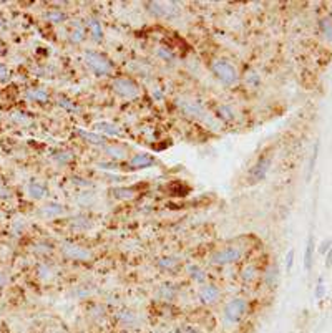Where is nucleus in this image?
Segmentation results:
<instances>
[{"mask_svg": "<svg viewBox=\"0 0 332 333\" xmlns=\"http://www.w3.org/2000/svg\"><path fill=\"white\" fill-rule=\"evenodd\" d=\"M113 90L116 91L120 96L128 98V100H133L140 95V88L138 85L131 80V78H116L113 81Z\"/></svg>", "mask_w": 332, "mask_h": 333, "instance_id": "5", "label": "nucleus"}, {"mask_svg": "<svg viewBox=\"0 0 332 333\" xmlns=\"http://www.w3.org/2000/svg\"><path fill=\"white\" fill-rule=\"evenodd\" d=\"M47 18L53 24H58V22H62V20H65V15H63L60 10H52V12L47 13Z\"/></svg>", "mask_w": 332, "mask_h": 333, "instance_id": "29", "label": "nucleus"}, {"mask_svg": "<svg viewBox=\"0 0 332 333\" xmlns=\"http://www.w3.org/2000/svg\"><path fill=\"white\" fill-rule=\"evenodd\" d=\"M85 38V35H83V28L76 24V30L72 32V40L75 41V44H80V41Z\"/></svg>", "mask_w": 332, "mask_h": 333, "instance_id": "33", "label": "nucleus"}, {"mask_svg": "<svg viewBox=\"0 0 332 333\" xmlns=\"http://www.w3.org/2000/svg\"><path fill=\"white\" fill-rule=\"evenodd\" d=\"M160 265L163 268H174L176 265H178V260L173 259V257H166V259L160 260Z\"/></svg>", "mask_w": 332, "mask_h": 333, "instance_id": "32", "label": "nucleus"}, {"mask_svg": "<svg viewBox=\"0 0 332 333\" xmlns=\"http://www.w3.org/2000/svg\"><path fill=\"white\" fill-rule=\"evenodd\" d=\"M292 265H294V251L291 249V251L287 252V256H286V270L291 272L292 270Z\"/></svg>", "mask_w": 332, "mask_h": 333, "instance_id": "36", "label": "nucleus"}, {"mask_svg": "<svg viewBox=\"0 0 332 333\" xmlns=\"http://www.w3.org/2000/svg\"><path fill=\"white\" fill-rule=\"evenodd\" d=\"M58 106H62V108H65L68 111H79V108H76V105H73L70 100H67V98H58Z\"/></svg>", "mask_w": 332, "mask_h": 333, "instance_id": "31", "label": "nucleus"}, {"mask_svg": "<svg viewBox=\"0 0 332 333\" xmlns=\"http://www.w3.org/2000/svg\"><path fill=\"white\" fill-rule=\"evenodd\" d=\"M10 78V72L4 63H0V81H7Z\"/></svg>", "mask_w": 332, "mask_h": 333, "instance_id": "37", "label": "nucleus"}, {"mask_svg": "<svg viewBox=\"0 0 332 333\" xmlns=\"http://www.w3.org/2000/svg\"><path fill=\"white\" fill-rule=\"evenodd\" d=\"M246 81L248 83H251L252 87H258V85L261 83V80H259V76L256 75V73H251L249 76H246Z\"/></svg>", "mask_w": 332, "mask_h": 333, "instance_id": "38", "label": "nucleus"}, {"mask_svg": "<svg viewBox=\"0 0 332 333\" xmlns=\"http://www.w3.org/2000/svg\"><path fill=\"white\" fill-rule=\"evenodd\" d=\"M38 277L44 279V280L50 279V277H52V270H50V268H48L47 265H40V267H38Z\"/></svg>", "mask_w": 332, "mask_h": 333, "instance_id": "34", "label": "nucleus"}, {"mask_svg": "<svg viewBox=\"0 0 332 333\" xmlns=\"http://www.w3.org/2000/svg\"><path fill=\"white\" fill-rule=\"evenodd\" d=\"M56 161L62 162V164H67V162H72L73 161V154L68 153V151H63V153H58L55 156Z\"/></svg>", "mask_w": 332, "mask_h": 333, "instance_id": "30", "label": "nucleus"}, {"mask_svg": "<svg viewBox=\"0 0 332 333\" xmlns=\"http://www.w3.org/2000/svg\"><path fill=\"white\" fill-rule=\"evenodd\" d=\"M5 282H7L5 274H4V272H0V288H2V287L5 285Z\"/></svg>", "mask_w": 332, "mask_h": 333, "instance_id": "40", "label": "nucleus"}, {"mask_svg": "<svg viewBox=\"0 0 332 333\" xmlns=\"http://www.w3.org/2000/svg\"><path fill=\"white\" fill-rule=\"evenodd\" d=\"M332 247V240L330 239H324L321 245H319V254H322V256H326V254L329 252V249Z\"/></svg>", "mask_w": 332, "mask_h": 333, "instance_id": "35", "label": "nucleus"}, {"mask_svg": "<svg viewBox=\"0 0 332 333\" xmlns=\"http://www.w3.org/2000/svg\"><path fill=\"white\" fill-rule=\"evenodd\" d=\"M269 168H271V156H261L256 161V164H254L249 171V181L252 184L263 181L266 178L267 171H269Z\"/></svg>", "mask_w": 332, "mask_h": 333, "instance_id": "6", "label": "nucleus"}, {"mask_svg": "<svg viewBox=\"0 0 332 333\" xmlns=\"http://www.w3.org/2000/svg\"><path fill=\"white\" fill-rule=\"evenodd\" d=\"M5 52V45L2 44V41H0V55H2Z\"/></svg>", "mask_w": 332, "mask_h": 333, "instance_id": "41", "label": "nucleus"}, {"mask_svg": "<svg viewBox=\"0 0 332 333\" xmlns=\"http://www.w3.org/2000/svg\"><path fill=\"white\" fill-rule=\"evenodd\" d=\"M176 333H201V330L198 328L196 325L185 323V325H181V327L176 328Z\"/></svg>", "mask_w": 332, "mask_h": 333, "instance_id": "28", "label": "nucleus"}, {"mask_svg": "<svg viewBox=\"0 0 332 333\" xmlns=\"http://www.w3.org/2000/svg\"><path fill=\"white\" fill-rule=\"evenodd\" d=\"M264 280L267 283V287H276L279 282V267L278 264H271L266 268L264 272Z\"/></svg>", "mask_w": 332, "mask_h": 333, "instance_id": "14", "label": "nucleus"}, {"mask_svg": "<svg viewBox=\"0 0 332 333\" xmlns=\"http://www.w3.org/2000/svg\"><path fill=\"white\" fill-rule=\"evenodd\" d=\"M243 257V249L236 245H229L224 247V249L214 252L211 256V264L214 265H228V264H235V262L241 260Z\"/></svg>", "mask_w": 332, "mask_h": 333, "instance_id": "4", "label": "nucleus"}, {"mask_svg": "<svg viewBox=\"0 0 332 333\" xmlns=\"http://www.w3.org/2000/svg\"><path fill=\"white\" fill-rule=\"evenodd\" d=\"M314 251H316V242H314V236L310 234V236L307 237L306 252H304V268H306V272L313 270V265H314Z\"/></svg>", "mask_w": 332, "mask_h": 333, "instance_id": "11", "label": "nucleus"}, {"mask_svg": "<svg viewBox=\"0 0 332 333\" xmlns=\"http://www.w3.org/2000/svg\"><path fill=\"white\" fill-rule=\"evenodd\" d=\"M105 153L110 154L113 159H123L126 158V150L118 144H111V146H105Z\"/></svg>", "mask_w": 332, "mask_h": 333, "instance_id": "18", "label": "nucleus"}, {"mask_svg": "<svg viewBox=\"0 0 332 333\" xmlns=\"http://www.w3.org/2000/svg\"><path fill=\"white\" fill-rule=\"evenodd\" d=\"M319 28H321V32L322 35L326 37L327 40L332 41V18H321L319 20Z\"/></svg>", "mask_w": 332, "mask_h": 333, "instance_id": "22", "label": "nucleus"}, {"mask_svg": "<svg viewBox=\"0 0 332 333\" xmlns=\"http://www.w3.org/2000/svg\"><path fill=\"white\" fill-rule=\"evenodd\" d=\"M188 274L194 282H204V279H206V275H204V272L198 265H189L188 267Z\"/></svg>", "mask_w": 332, "mask_h": 333, "instance_id": "23", "label": "nucleus"}, {"mask_svg": "<svg viewBox=\"0 0 332 333\" xmlns=\"http://www.w3.org/2000/svg\"><path fill=\"white\" fill-rule=\"evenodd\" d=\"M2 186H4V181L0 179V191H2Z\"/></svg>", "mask_w": 332, "mask_h": 333, "instance_id": "42", "label": "nucleus"}, {"mask_svg": "<svg viewBox=\"0 0 332 333\" xmlns=\"http://www.w3.org/2000/svg\"><path fill=\"white\" fill-rule=\"evenodd\" d=\"M324 295H326V285H324V280H322V277H321L319 282H317V285H316L314 297H316L317 300H322V299H324Z\"/></svg>", "mask_w": 332, "mask_h": 333, "instance_id": "27", "label": "nucleus"}, {"mask_svg": "<svg viewBox=\"0 0 332 333\" xmlns=\"http://www.w3.org/2000/svg\"><path fill=\"white\" fill-rule=\"evenodd\" d=\"M42 212H44V216H47V217H56V216H60V214L65 212V207H63L62 204L50 202V204H47L44 209H42Z\"/></svg>", "mask_w": 332, "mask_h": 333, "instance_id": "17", "label": "nucleus"}, {"mask_svg": "<svg viewBox=\"0 0 332 333\" xmlns=\"http://www.w3.org/2000/svg\"><path fill=\"white\" fill-rule=\"evenodd\" d=\"M317 156H319V141L314 144V150L313 154H310V159H309V168H307V181L313 178L314 174V169H316V162H317Z\"/></svg>", "mask_w": 332, "mask_h": 333, "instance_id": "19", "label": "nucleus"}, {"mask_svg": "<svg viewBox=\"0 0 332 333\" xmlns=\"http://www.w3.org/2000/svg\"><path fill=\"white\" fill-rule=\"evenodd\" d=\"M211 72L214 73V76L220 80L226 87H231L238 81V70L226 60H214L211 63Z\"/></svg>", "mask_w": 332, "mask_h": 333, "instance_id": "2", "label": "nucleus"}, {"mask_svg": "<svg viewBox=\"0 0 332 333\" xmlns=\"http://www.w3.org/2000/svg\"><path fill=\"white\" fill-rule=\"evenodd\" d=\"M178 106L181 108V111L185 115L191 116V118H200L201 115H204L203 106L198 101H191V100H178Z\"/></svg>", "mask_w": 332, "mask_h": 333, "instance_id": "9", "label": "nucleus"}, {"mask_svg": "<svg viewBox=\"0 0 332 333\" xmlns=\"http://www.w3.org/2000/svg\"><path fill=\"white\" fill-rule=\"evenodd\" d=\"M76 133L80 134V136L87 141V143H91V144H98V146H103L105 144V136L98 133H91V131H85V130H76Z\"/></svg>", "mask_w": 332, "mask_h": 333, "instance_id": "15", "label": "nucleus"}, {"mask_svg": "<svg viewBox=\"0 0 332 333\" xmlns=\"http://www.w3.org/2000/svg\"><path fill=\"white\" fill-rule=\"evenodd\" d=\"M27 98L30 101H37V103H47L48 101V93L42 88H32L27 90Z\"/></svg>", "mask_w": 332, "mask_h": 333, "instance_id": "16", "label": "nucleus"}, {"mask_svg": "<svg viewBox=\"0 0 332 333\" xmlns=\"http://www.w3.org/2000/svg\"><path fill=\"white\" fill-rule=\"evenodd\" d=\"M47 186L44 182H38V181H32L28 184V194H30L33 199H44L47 196Z\"/></svg>", "mask_w": 332, "mask_h": 333, "instance_id": "13", "label": "nucleus"}, {"mask_svg": "<svg viewBox=\"0 0 332 333\" xmlns=\"http://www.w3.org/2000/svg\"><path fill=\"white\" fill-rule=\"evenodd\" d=\"M218 116H220L221 119H224V121H232V119L236 118V111L231 108V106H220L218 108Z\"/></svg>", "mask_w": 332, "mask_h": 333, "instance_id": "20", "label": "nucleus"}, {"mask_svg": "<svg viewBox=\"0 0 332 333\" xmlns=\"http://www.w3.org/2000/svg\"><path fill=\"white\" fill-rule=\"evenodd\" d=\"M256 274H258L256 267L249 264V265H246L243 270H241V277H243L244 282H252L254 279H256Z\"/></svg>", "mask_w": 332, "mask_h": 333, "instance_id": "25", "label": "nucleus"}, {"mask_svg": "<svg viewBox=\"0 0 332 333\" xmlns=\"http://www.w3.org/2000/svg\"><path fill=\"white\" fill-rule=\"evenodd\" d=\"M133 194H135V191L133 189H126V188L113 189V197H116V199H131Z\"/></svg>", "mask_w": 332, "mask_h": 333, "instance_id": "24", "label": "nucleus"}, {"mask_svg": "<svg viewBox=\"0 0 332 333\" xmlns=\"http://www.w3.org/2000/svg\"><path fill=\"white\" fill-rule=\"evenodd\" d=\"M160 295H161V299H163V300H173V297L176 295V290L173 287H169V285H165V287L160 288Z\"/></svg>", "mask_w": 332, "mask_h": 333, "instance_id": "26", "label": "nucleus"}, {"mask_svg": "<svg viewBox=\"0 0 332 333\" xmlns=\"http://www.w3.org/2000/svg\"><path fill=\"white\" fill-rule=\"evenodd\" d=\"M62 251L65 252V256L75 260H88L91 257V254L88 251H85L83 247L70 244V242H63L62 244Z\"/></svg>", "mask_w": 332, "mask_h": 333, "instance_id": "7", "label": "nucleus"}, {"mask_svg": "<svg viewBox=\"0 0 332 333\" xmlns=\"http://www.w3.org/2000/svg\"><path fill=\"white\" fill-rule=\"evenodd\" d=\"M248 311V302L244 299H232L226 303L224 307V322L229 325H235L238 322H241V318Z\"/></svg>", "mask_w": 332, "mask_h": 333, "instance_id": "3", "label": "nucleus"}, {"mask_svg": "<svg viewBox=\"0 0 332 333\" xmlns=\"http://www.w3.org/2000/svg\"><path fill=\"white\" fill-rule=\"evenodd\" d=\"M154 164H157V159L148 153H138L130 159V166L133 169H146V168H151Z\"/></svg>", "mask_w": 332, "mask_h": 333, "instance_id": "8", "label": "nucleus"}, {"mask_svg": "<svg viewBox=\"0 0 332 333\" xmlns=\"http://www.w3.org/2000/svg\"><path fill=\"white\" fill-rule=\"evenodd\" d=\"M85 65H87L96 76H107L113 73V63L105 55L87 50L85 52Z\"/></svg>", "mask_w": 332, "mask_h": 333, "instance_id": "1", "label": "nucleus"}, {"mask_svg": "<svg viewBox=\"0 0 332 333\" xmlns=\"http://www.w3.org/2000/svg\"><path fill=\"white\" fill-rule=\"evenodd\" d=\"M95 130L100 131V133L108 134V136H122V134H123L122 130H120L116 124L108 123V121H98V123H95Z\"/></svg>", "mask_w": 332, "mask_h": 333, "instance_id": "12", "label": "nucleus"}, {"mask_svg": "<svg viewBox=\"0 0 332 333\" xmlns=\"http://www.w3.org/2000/svg\"><path fill=\"white\" fill-rule=\"evenodd\" d=\"M326 267H327V268L332 267V247L329 249V252L326 254Z\"/></svg>", "mask_w": 332, "mask_h": 333, "instance_id": "39", "label": "nucleus"}, {"mask_svg": "<svg viewBox=\"0 0 332 333\" xmlns=\"http://www.w3.org/2000/svg\"><path fill=\"white\" fill-rule=\"evenodd\" d=\"M220 295H221V290L218 288L216 285H204L200 290V300L203 303H206V305L214 303L218 299H220Z\"/></svg>", "mask_w": 332, "mask_h": 333, "instance_id": "10", "label": "nucleus"}, {"mask_svg": "<svg viewBox=\"0 0 332 333\" xmlns=\"http://www.w3.org/2000/svg\"><path fill=\"white\" fill-rule=\"evenodd\" d=\"M88 28L91 30V35H93L95 40H102L103 38V30H102V24L95 18L88 20Z\"/></svg>", "mask_w": 332, "mask_h": 333, "instance_id": "21", "label": "nucleus"}]
</instances>
